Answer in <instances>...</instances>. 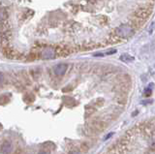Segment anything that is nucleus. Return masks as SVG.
Listing matches in <instances>:
<instances>
[{
	"label": "nucleus",
	"instance_id": "a211bd4d",
	"mask_svg": "<svg viewBox=\"0 0 155 154\" xmlns=\"http://www.w3.org/2000/svg\"><path fill=\"white\" fill-rule=\"evenodd\" d=\"M39 154H49V153H48L47 151H42V152H40Z\"/></svg>",
	"mask_w": 155,
	"mask_h": 154
},
{
	"label": "nucleus",
	"instance_id": "f8f14e48",
	"mask_svg": "<svg viewBox=\"0 0 155 154\" xmlns=\"http://www.w3.org/2000/svg\"><path fill=\"white\" fill-rule=\"evenodd\" d=\"M126 102H127V99H126V97H125V96H119L118 98H117V103L120 104V105L126 104Z\"/></svg>",
	"mask_w": 155,
	"mask_h": 154
},
{
	"label": "nucleus",
	"instance_id": "9d476101",
	"mask_svg": "<svg viewBox=\"0 0 155 154\" xmlns=\"http://www.w3.org/2000/svg\"><path fill=\"white\" fill-rule=\"evenodd\" d=\"M95 111V108L92 107V106H88V107H86V116H90L92 115L93 113Z\"/></svg>",
	"mask_w": 155,
	"mask_h": 154
},
{
	"label": "nucleus",
	"instance_id": "4468645a",
	"mask_svg": "<svg viewBox=\"0 0 155 154\" xmlns=\"http://www.w3.org/2000/svg\"><path fill=\"white\" fill-rule=\"evenodd\" d=\"M3 18H4V16H3V12H2V11H0V20H3Z\"/></svg>",
	"mask_w": 155,
	"mask_h": 154
},
{
	"label": "nucleus",
	"instance_id": "dca6fc26",
	"mask_svg": "<svg viewBox=\"0 0 155 154\" xmlns=\"http://www.w3.org/2000/svg\"><path fill=\"white\" fill-rule=\"evenodd\" d=\"M70 154H80L79 151H72V152H70Z\"/></svg>",
	"mask_w": 155,
	"mask_h": 154
},
{
	"label": "nucleus",
	"instance_id": "20e7f679",
	"mask_svg": "<svg viewBox=\"0 0 155 154\" xmlns=\"http://www.w3.org/2000/svg\"><path fill=\"white\" fill-rule=\"evenodd\" d=\"M66 70H67V65L64 64V63H60V64H57L53 68V71H54V74L56 76H63L65 74Z\"/></svg>",
	"mask_w": 155,
	"mask_h": 154
},
{
	"label": "nucleus",
	"instance_id": "6e6552de",
	"mask_svg": "<svg viewBox=\"0 0 155 154\" xmlns=\"http://www.w3.org/2000/svg\"><path fill=\"white\" fill-rule=\"evenodd\" d=\"M43 148H46L48 150H53L55 148V145L54 143L52 142H44L42 145Z\"/></svg>",
	"mask_w": 155,
	"mask_h": 154
},
{
	"label": "nucleus",
	"instance_id": "f03ea898",
	"mask_svg": "<svg viewBox=\"0 0 155 154\" xmlns=\"http://www.w3.org/2000/svg\"><path fill=\"white\" fill-rule=\"evenodd\" d=\"M55 56V50L52 47H46L42 52V58L44 59H52Z\"/></svg>",
	"mask_w": 155,
	"mask_h": 154
},
{
	"label": "nucleus",
	"instance_id": "0eeeda50",
	"mask_svg": "<svg viewBox=\"0 0 155 154\" xmlns=\"http://www.w3.org/2000/svg\"><path fill=\"white\" fill-rule=\"evenodd\" d=\"M120 60L123 61V62H132V61H134V57L131 56V55L128 54H124L120 55Z\"/></svg>",
	"mask_w": 155,
	"mask_h": 154
},
{
	"label": "nucleus",
	"instance_id": "423d86ee",
	"mask_svg": "<svg viewBox=\"0 0 155 154\" xmlns=\"http://www.w3.org/2000/svg\"><path fill=\"white\" fill-rule=\"evenodd\" d=\"M118 89L122 93H127L130 89V83H122L118 85Z\"/></svg>",
	"mask_w": 155,
	"mask_h": 154
},
{
	"label": "nucleus",
	"instance_id": "f257e3e1",
	"mask_svg": "<svg viewBox=\"0 0 155 154\" xmlns=\"http://www.w3.org/2000/svg\"><path fill=\"white\" fill-rule=\"evenodd\" d=\"M132 32H133L132 27L128 24H121L117 28V34H118L120 37H123V38L124 37L130 36L131 34H132Z\"/></svg>",
	"mask_w": 155,
	"mask_h": 154
},
{
	"label": "nucleus",
	"instance_id": "1a4fd4ad",
	"mask_svg": "<svg viewBox=\"0 0 155 154\" xmlns=\"http://www.w3.org/2000/svg\"><path fill=\"white\" fill-rule=\"evenodd\" d=\"M63 100L64 101H69V102H65V104L67 105V106H74V105H76V101H75L73 98H71V97H68V96H66V97H64L63 98Z\"/></svg>",
	"mask_w": 155,
	"mask_h": 154
},
{
	"label": "nucleus",
	"instance_id": "39448f33",
	"mask_svg": "<svg viewBox=\"0 0 155 154\" xmlns=\"http://www.w3.org/2000/svg\"><path fill=\"white\" fill-rule=\"evenodd\" d=\"M91 125L94 127V128L97 130V131H102V130L105 129V123L103 122V120H99V119H95V120L92 121Z\"/></svg>",
	"mask_w": 155,
	"mask_h": 154
},
{
	"label": "nucleus",
	"instance_id": "2eb2a0df",
	"mask_svg": "<svg viewBox=\"0 0 155 154\" xmlns=\"http://www.w3.org/2000/svg\"><path fill=\"white\" fill-rule=\"evenodd\" d=\"M69 90H71V87H67V88H64L63 91H64V92H67V91H69Z\"/></svg>",
	"mask_w": 155,
	"mask_h": 154
},
{
	"label": "nucleus",
	"instance_id": "f3484780",
	"mask_svg": "<svg viewBox=\"0 0 155 154\" xmlns=\"http://www.w3.org/2000/svg\"><path fill=\"white\" fill-rule=\"evenodd\" d=\"M2 79H3V74L0 73V81H2Z\"/></svg>",
	"mask_w": 155,
	"mask_h": 154
},
{
	"label": "nucleus",
	"instance_id": "ddd939ff",
	"mask_svg": "<svg viewBox=\"0 0 155 154\" xmlns=\"http://www.w3.org/2000/svg\"><path fill=\"white\" fill-rule=\"evenodd\" d=\"M145 94L146 95V96H148V95H150V94H151V89H149V87L145 90Z\"/></svg>",
	"mask_w": 155,
	"mask_h": 154
},
{
	"label": "nucleus",
	"instance_id": "7ed1b4c3",
	"mask_svg": "<svg viewBox=\"0 0 155 154\" xmlns=\"http://www.w3.org/2000/svg\"><path fill=\"white\" fill-rule=\"evenodd\" d=\"M12 148H13V145L12 143H11V142L5 140L1 145V147H0V152L3 154H9L11 153V151H12Z\"/></svg>",
	"mask_w": 155,
	"mask_h": 154
},
{
	"label": "nucleus",
	"instance_id": "9b49d317",
	"mask_svg": "<svg viewBox=\"0 0 155 154\" xmlns=\"http://www.w3.org/2000/svg\"><path fill=\"white\" fill-rule=\"evenodd\" d=\"M80 148H81L82 152H86V151H88V149H89V147H88L86 142H82L81 143V145H80Z\"/></svg>",
	"mask_w": 155,
	"mask_h": 154
},
{
	"label": "nucleus",
	"instance_id": "6ab92c4d",
	"mask_svg": "<svg viewBox=\"0 0 155 154\" xmlns=\"http://www.w3.org/2000/svg\"><path fill=\"white\" fill-rule=\"evenodd\" d=\"M1 128H2V125H1V124H0V130H1Z\"/></svg>",
	"mask_w": 155,
	"mask_h": 154
}]
</instances>
